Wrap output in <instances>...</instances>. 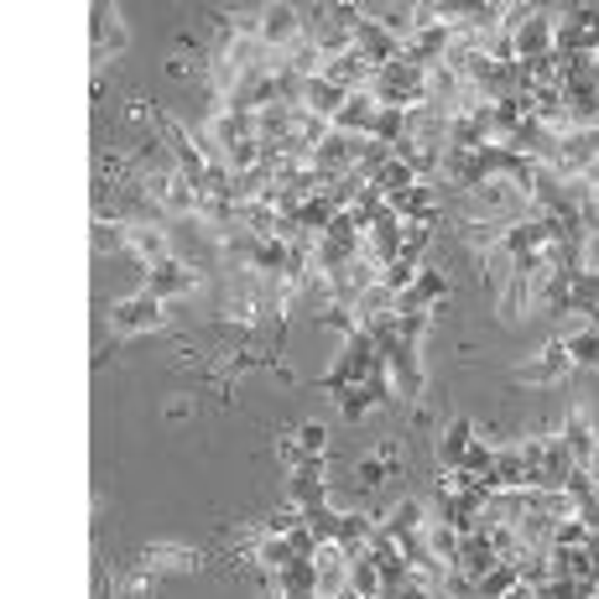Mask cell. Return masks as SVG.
<instances>
[{
  "mask_svg": "<svg viewBox=\"0 0 599 599\" xmlns=\"http://www.w3.org/2000/svg\"><path fill=\"white\" fill-rule=\"evenodd\" d=\"M380 110H417V104H428V69H417L407 58H396L386 69H376L370 89H365Z\"/></svg>",
  "mask_w": 599,
  "mask_h": 599,
  "instance_id": "obj_1",
  "label": "cell"
},
{
  "mask_svg": "<svg viewBox=\"0 0 599 599\" xmlns=\"http://www.w3.org/2000/svg\"><path fill=\"white\" fill-rule=\"evenodd\" d=\"M380 370V349L376 339L365 334V328H355L349 339H339V359H334V370L324 376L328 392H344V386H359V380H370Z\"/></svg>",
  "mask_w": 599,
  "mask_h": 599,
  "instance_id": "obj_2",
  "label": "cell"
},
{
  "mask_svg": "<svg viewBox=\"0 0 599 599\" xmlns=\"http://www.w3.org/2000/svg\"><path fill=\"white\" fill-rule=\"evenodd\" d=\"M193 287H199V266L183 261V256L156 261V266H146V276H141V292H152V297H162V303H172V297H189Z\"/></svg>",
  "mask_w": 599,
  "mask_h": 599,
  "instance_id": "obj_3",
  "label": "cell"
},
{
  "mask_svg": "<svg viewBox=\"0 0 599 599\" xmlns=\"http://www.w3.org/2000/svg\"><path fill=\"white\" fill-rule=\"evenodd\" d=\"M162 318H167V303L152 297V292H136V297H125V303L110 308V328L115 334H152V328H162Z\"/></svg>",
  "mask_w": 599,
  "mask_h": 599,
  "instance_id": "obj_4",
  "label": "cell"
},
{
  "mask_svg": "<svg viewBox=\"0 0 599 599\" xmlns=\"http://www.w3.org/2000/svg\"><path fill=\"white\" fill-rule=\"evenodd\" d=\"M568 370H573L568 344L564 339H548L531 359H521V365H516V380H521V386H558Z\"/></svg>",
  "mask_w": 599,
  "mask_h": 599,
  "instance_id": "obj_5",
  "label": "cell"
},
{
  "mask_svg": "<svg viewBox=\"0 0 599 599\" xmlns=\"http://www.w3.org/2000/svg\"><path fill=\"white\" fill-rule=\"evenodd\" d=\"M120 251H131L141 266H156V261L177 256V251H172V230H167V224H125Z\"/></svg>",
  "mask_w": 599,
  "mask_h": 599,
  "instance_id": "obj_6",
  "label": "cell"
},
{
  "mask_svg": "<svg viewBox=\"0 0 599 599\" xmlns=\"http://www.w3.org/2000/svg\"><path fill=\"white\" fill-rule=\"evenodd\" d=\"M511 42H516V63L548 58V52H552V11H548V6H531L527 21L511 32Z\"/></svg>",
  "mask_w": 599,
  "mask_h": 599,
  "instance_id": "obj_7",
  "label": "cell"
},
{
  "mask_svg": "<svg viewBox=\"0 0 599 599\" xmlns=\"http://www.w3.org/2000/svg\"><path fill=\"white\" fill-rule=\"evenodd\" d=\"M287 500H297L303 511H313V506H328L324 459H303L297 469H292V475H287Z\"/></svg>",
  "mask_w": 599,
  "mask_h": 599,
  "instance_id": "obj_8",
  "label": "cell"
},
{
  "mask_svg": "<svg viewBox=\"0 0 599 599\" xmlns=\"http://www.w3.org/2000/svg\"><path fill=\"white\" fill-rule=\"evenodd\" d=\"M444 297H448V272H444V266H428V261H423V272H417L412 292H407V297H396V313H412V308L433 313L438 303H444Z\"/></svg>",
  "mask_w": 599,
  "mask_h": 599,
  "instance_id": "obj_9",
  "label": "cell"
},
{
  "mask_svg": "<svg viewBox=\"0 0 599 599\" xmlns=\"http://www.w3.org/2000/svg\"><path fill=\"white\" fill-rule=\"evenodd\" d=\"M500 564V552H496V542H490V537H485V531H469V537H464L459 542V558H454V573H464V579H485V573H490V568Z\"/></svg>",
  "mask_w": 599,
  "mask_h": 599,
  "instance_id": "obj_10",
  "label": "cell"
},
{
  "mask_svg": "<svg viewBox=\"0 0 599 599\" xmlns=\"http://www.w3.org/2000/svg\"><path fill=\"white\" fill-rule=\"evenodd\" d=\"M376 537H380V516H370V511H349V516H339V531H334V542H339V548L349 552V558H365Z\"/></svg>",
  "mask_w": 599,
  "mask_h": 599,
  "instance_id": "obj_11",
  "label": "cell"
},
{
  "mask_svg": "<svg viewBox=\"0 0 599 599\" xmlns=\"http://www.w3.org/2000/svg\"><path fill=\"white\" fill-rule=\"evenodd\" d=\"M558 438L568 444L573 464H589V459H595V448H599V428L589 423V412H583V407L568 412V417H564V428H558Z\"/></svg>",
  "mask_w": 599,
  "mask_h": 599,
  "instance_id": "obj_12",
  "label": "cell"
},
{
  "mask_svg": "<svg viewBox=\"0 0 599 599\" xmlns=\"http://www.w3.org/2000/svg\"><path fill=\"white\" fill-rule=\"evenodd\" d=\"M537 308V287H531V276L516 272L506 287L496 292V313H500V324H521L527 313Z\"/></svg>",
  "mask_w": 599,
  "mask_h": 599,
  "instance_id": "obj_13",
  "label": "cell"
},
{
  "mask_svg": "<svg viewBox=\"0 0 599 599\" xmlns=\"http://www.w3.org/2000/svg\"><path fill=\"white\" fill-rule=\"evenodd\" d=\"M475 438H479L475 423H469V417H454V423L444 428V438H438V464H444V469H459V464L469 459Z\"/></svg>",
  "mask_w": 599,
  "mask_h": 599,
  "instance_id": "obj_14",
  "label": "cell"
},
{
  "mask_svg": "<svg viewBox=\"0 0 599 599\" xmlns=\"http://www.w3.org/2000/svg\"><path fill=\"white\" fill-rule=\"evenodd\" d=\"M376 115H380V104L370 94H349L344 110L334 115V131H344V136H370L376 131Z\"/></svg>",
  "mask_w": 599,
  "mask_h": 599,
  "instance_id": "obj_15",
  "label": "cell"
},
{
  "mask_svg": "<svg viewBox=\"0 0 599 599\" xmlns=\"http://www.w3.org/2000/svg\"><path fill=\"white\" fill-rule=\"evenodd\" d=\"M428 500H402V506H392V516H380V527L392 531L396 542H407V537H417V531L428 527Z\"/></svg>",
  "mask_w": 599,
  "mask_h": 599,
  "instance_id": "obj_16",
  "label": "cell"
},
{
  "mask_svg": "<svg viewBox=\"0 0 599 599\" xmlns=\"http://www.w3.org/2000/svg\"><path fill=\"white\" fill-rule=\"evenodd\" d=\"M141 568H152V573H189L193 564H199V552L193 548H177V542H156V548L136 552Z\"/></svg>",
  "mask_w": 599,
  "mask_h": 599,
  "instance_id": "obj_17",
  "label": "cell"
},
{
  "mask_svg": "<svg viewBox=\"0 0 599 599\" xmlns=\"http://www.w3.org/2000/svg\"><path fill=\"white\" fill-rule=\"evenodd\" d=\"M365 17L376 21V27H386L402 48L417 37V6H365Z\"/></svg>",
  "mask_w": 599,
  "mask_h": 599,
  "instance_id": "obj_18",
  "label": "cell"
},
{
  "mask_svg": "<svg viewBox=\"0 0 599 599\" xmlns=\"http://www.w3.org/2000/svg\"><path fill=\"white\" fill-rule=\"evenodd\" d=\"M344 100H349V94H344V89H334L324 79V73H318V79H308V94H303V110H313V115H324V120H334L344 110Z\"/></svg>",
  "mask_w": 599,
  "mask_h": 599,
  "instance_id": "obj_19",
  "label": "cell"
},
{
  "mask_svg": "<svg viewBox=\"0 0 599 599\" xmlns=\"http://www.w3.org/2000/svg\"><path fill=\"white\" fill-rule=\"evenodd\" d=\"M568 359H573V370H599V328L583 324L579 334H568Z\"/></svg>",
  "mask_w": 599,
  "mask_h": 599,
  "instance_id": "obj_20",
  "label": "cell"
},
{
  "mask_svg": "<svg viewBox=\"0 0 599 599\" xmlns=\"http://www.w3.org/2000/svg\"><path fill=\"white\" fill-rule=\"evenodd\" d=\"M516 583H521V573H516V564H506V558H500L496 568H490V573H485V579H479V599H506L516 589Z\"/></svg>",
  "mask_w": 599,
  "mask_h": 599,
  "instance_id": "obj_21",
  "label": "cell"
},
{
  "mask_svg": "<svg viewBox=\"0 0 599 599\" xmlns=\"http://www.w3.org/2000/svg\"><path fill=\"white\" fill-rule=\"evenodd\" d=\"M292 444H297V459H324L328 454V428L324 423H303V428H292Z\"/></svg>",
  "mask_w": 599,
  "mask_h": 599,
  "instance_id": "obj_22",
  "label": "cell"
},
{
  "mask_svg": "<svg viewBox=\"0 0 599 599\" xmlns=\"http://www.w3.org/2000/svg\"><path fill=\"white\" fill-rule=\"evenodd\" d=\"M417 272H423V261H392V266H386V272H380V287L392 292V297H407L412 292V282H417Z\"/></svg>",
  "mask_w": 599,
  "mask_h": 599,
  "instance_id": "obj_23",
  "label": "cell"
},
{
  "mask_svg": "<svg viewBox=\"0 0 599 599\" xmlns=\"http://www.w3.org/2000/svg\"><path fill=\"white\" fill-rule=\"evenodd\" d=\"M297 527H303V506H297V500H282V506L266 516V527L261 531H272V537H292Z\"/></svg>",
  "mask_w": 599,
  "mask_h": 599,
  "instance_id": "obj_24",
  "label": "cell"
},
{
  "mask_svg": "<svg viewBox=\"0 0 599 599\" xmlns=\"http://www.w3.org/2000/svg\"><path fill=\"white\" fill-rule=\"evenodd\" d=\"M433 245V224H402V256L423 261V251Z\"/></svg>",
  "mask_w": 599,
  "mask_h": 599,
  "instance_id": "obj_25",
  "label": "cell"
},
{
  "mask_svg": "<svg viewBox=\"0 0 599 599\" xmlns=\"http://www.w3.org/2000/svg\"><path fill=\"white\" fill-rule=\"evenodd\" d=\"M433 328V313H423V308H412V313H396V334L407 344H423V334Z\"/></svg>",
  "mask_w": 599,
  "mask_h": 599,
  "instance_id": "obj_26",
  "label": "cell"
},
{
  "mask_svg": "<svg viewBox=\"0 0 599 599\" xmlns=\"http://www.w3.org/2000/svg\"><path fill=\"white\" fill-rule=\"evenodd\" d=\"M589 537H595V531L583 527L579 516H568V521H558V537H552V548H589Z\"/></svg>",
  "mask_w": 599,
  "mask_h": 599,
  "instance_id": "obj_27",
  "label": "cell"
},
{
  "mask_svg": "<svg viewBox=\"0 0 599 599\" xmlns=\"http://www.w3.org/2000/svg\"><path fill=\"white\" fill-rule=\"evenodd\" d=\"M386 599H444V595H438V589H428L423 579H412V583H402V589H396V595H386Z\"/></svg>",
  "mask_w": 599,
  "mask_h": 599,
  "instance_id": "obj_28",
  "label": "cell"
}]
</instances>
